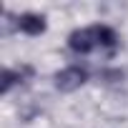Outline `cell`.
Listing matches in <instances>:
<instances>
[{"label": "cell", "instance_id": "6da1fadb", "mask_svg": "<svg viewBox=\"0 0 128 128\" xmlns=\"http://www.w3.org/2000/svg\"><path fill=\"white\" fill-rule=\"evenodd\" d=\"M86 78H88L86 70H80V68H66V70H60L55 76V86L60 90H76Z\"/></svg>", "mask_w": 128, "mask_h": 128}, {"label": "cell", "instance_id": "7a4b0ae2", "mask_svg": "<svg viewBox=\"0 0 128 128\" xmlns=\"http://www.w3.org/2000/svg\"><path fill=\"white\" fill-rule=\"evenodd\" d=\"M96 43H98V40H96V30H93V28H90V30H76V33L70 35V40H68L70 50H76V53H90Z\"/></svg>", "mask_w": 128, "mask_h": 128}, {"label": "cell", "instance_id": "3957f363", "mask_svg": "<svg viewBox=\"0 0 128 128\" xmlns=\"http://www.w3.org/2000/svg\"><path fill=\"white\" fill-rule=\"evenodd\" d=\"M18 28L28 35H40L45 30V18L43 15H35V13H25L18 18Z\"/></svg>", "mask_w": 128, "mask_h": 128}, {"label": "cell", "instance_id": "277c9868", "mask_svg": "<svg viewBox=\"0 0 128 128\" xmlns=\"http://www.w3.org/2000/svg\"><path fill=\"white\" fill-rule=\"evenodd\" d=\"M93 30H96V40H98L100 45H108V48L116 45V30H110L108 25H98V28H93Z\"/></svg>", "mask_w": 128, "mask_h": 128}, {"label": "cell", "instance_id": "5b68a950", "mask_svg": "<svg viewBox=\"0 0 128 128\" xmlns=\"http://www.w3.org/2000/svg\"><path fill=\"white\" fill-rule=\"evenodd\" d=\"M13 83H15V73L5 70V73H3V93H5V90H8V88H10Z\"/></svg>", "mask_w": 128, "mask_h": 128}]
</instances>
